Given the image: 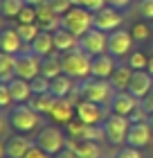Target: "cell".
Masks as SVG:
<instances>
[{
  "label": "cell",
  "instance_id": "1",
  "mask_svg": "<svg viewBox=\"0 0 153 158\" xmlns=\"http://www.w3.org/2000/svg\"><path fill=\"white\" fill-rule=\"evenodd\" d=\"M77 93L81 99H88V102L95 104H101V106H111L113 97H115V90L108 79H97V77H88V79H81L77 86Z\"/></svg>",
  "mask_w": 153,
  "mask_h": 158
},
{
  "label": "cell",
  "instance_id": "2",
  "mask_svg": "<svg viewBox=\"0 0 153 158\" xmlns=\"http://www.w3.org/2000/svg\"><path fill=\"white\" fill-rule=\"evenodd\" d=\"M61 27L68 30L70 34H74L77 39H81L88 30L95 27V14L81 5H74L68 14L61 16Z\"/></svg>",
  "mask_w": 153,
  "mask_h": 158
},
{
  "label": "cell",
  "instance_id": "3",
  "mask_svg": "<svg viewBox=\"0 0 153 158\" xmlns=\"http://www.w3.org/2000/svg\"><path fill=\"white\" fill-rule=\"evenodd\" d=\"M61 66H63V75H68L77 81L90 77V68H92V56H88L81 48L72 50V52L61 54Z\"/></svg>",
  "mask_w": 153,
  "mask_h": 158
},
{
  "label": "cell",
  "instance_id": "4",
  "mask_svg": "<svg viewBox=\"0 0 153 158\" xmlns=\"http://www.w3.org/2000/svg\"><path fill=\"white\" fill-rule=\"evenodd\" d=\"M9 127L16 133H32L41 127V113H36L30 104H14L9 113Z\"/></svg>",
  "mask_w": 153,
  "mask_h": 158
},
{
  "label": "cell",
  "instance_id": "5",
  "mask_svg": "<svg viewBox=\"0 0 153 158\" xmlns=\"http://www.w3.org/2000/svg\"><path fill=\"white\" fill-rule=\"evenodd\" d=\"M65 142H68V135H65V131H61L56 124L43 127L41 131L36 133V145H38L43 152H47L50 156H56L59 152H63Z\"/></svg>",
  "mask_w": 153,
  "mask_h": 158
},
{
  "label": "cell",
  "instance_id": "6",
  "mask_svg": "<svg viewBox=\"0 0 153 158\" xmlns=\"http://www.w3.org/2000/svg\"><path fill=\"white\" fill-rule=\"evenodd\" d=\"M128 129H131V120L126 115L111 113V115L104 120L106 140L111 142V145H124V142H126V135H128Z\"/></svg>",
  "mask_w": 153,
  "mask_h": 158
},
{
  "label": "cell",
  "instance_id": "7",
  "mask_svg": "<svg viewBox=\"0 0 153 158\" xmlns=\"http://www.w3.org/2000/svg\"><path fill=\"white\" fill-rule=\"evenodd\" d=\"M79 48L88 56H99V54L108 52V34L97 30V27H92V30H88L79 39Z\"/></svg>",
  "mask_w": 153,
  "mask_h": 158
},
{
  "label": "cell",
  "instance_id": "8",
  "mask_svg": "<svg viewBox=\"0 0 153 158\" xmlns=\"http://www.w3.org/2000/svg\"><path fill=\"white\" fill-rule=\"evenodd\" d=\"M41 56H36L34 52H20L16 54V63H14V73L20 79L32 81L34 77L41 75Z\"/></svg>",
  "mask_w": 153,
  "mask_h": 158
},
{
  "label": "cell",
  "instance_id": "9",
  "mask_svg": "<svg viewBox=\"0 0 153 158\" xmlns=\"http://www.w3.org/2000/svg\"><path fill=\"white\" fill-rule=\"evenodd\" d=\"M133 36H131L128 30H115L108 34V54H113L115 59H122V56H128L133 52Z\"/></svg>",
  "mask_w": 153,
  "mask_h": 158
},
{
  "label": "cell",
  "instance_id": "10",
  "mask_svg": "<svg viewBox=\"0 0 153 158\" xmlns=\"http://www.w3.org/2000/svg\"><path fill=\"white\" fill-rule=\"evenodd\" d=\"M122 23H124V14H122V9H115V7L106 5L104 9L95 11V27H97V30H101V32H106V34L119 30Z\"/></svg>",
  "mask_w": 153,
  "mask_h": 158
},
{
  "label": "cell",
  "instance_id": "11",
  "mask_svg": "<svg viewBox=\"0 0 153 158\" xmlns=\"http://www.w3.org/2000/svg\"><path fill=\"white\" fill-rule=\"evenodd\" d=\"M77 118L83 124H104L106 115V106L88 102V99H77Z\"/></svg>",
  "mask_w": 153,
  "mask_h": 158
},
{
  "label": "cell",
  "instance_id": "12",
  "mask_svg": "<svg viewBox=\"0 0 153 158\" xmlns=\"http://www.w3.org/2000/svg\"><path fill=\"white\" fill-rule=\"evenodd\" d=\"M77 99L81 97H56L52 111H50V118L56 124H68L70 120L77 118Z\"/></svg>",
  "mask_w": 153,
  "mask_h": 158
},
{
  "label": "cell",
  "instance_id": "13",
  "mask_svg": "<svg viewBox=\"0 0 153 158\" xmlns=\"http://www.w3.org/2000/svg\"><path fill=\"white\" fill-rule=\"evenodd\" d=\"M153 142V129L149 122H135L131 124L128 129V135H126V145L128 147H135V149H144Z\"/></svg>",
  "mask_w": 153,
  "mask_h": 158
},
{
  "label": "cell",
  "instance_id": "14",
  "mask_svg": "<svg viewBox=\"0 0 153 158\" xmlns=\"http://www.w3.org/2000/svg\"><path fill=\"white\" fill-rule=\"evenodd\" d=\"M153 88V77L147 73V70H133V77H131V84H128V93L133 97H137L142 102L144 97L149 95V90Z\"/></svg>",
  "mask_w": 153,
  "mask_h": 158
},
{
  "label": "cell",
  "instance_id": "15",
  "mask_svg": "<svg viewBox=\"0 0 153 158\" xmlns=\"http://www.w3.org/2000/svg\"><path fill=\"white\" fill-rule=\"evenodd\" d=\"M137 106H140V99L133 97L128 90H119V93H115V97H113V102H111V113H117V115H131Z\"/></svg>",
  "mask_w": 153,
  "mask_h": 158
},
{
  "label": "cell",
  "instance_id": "16",
  "mask_svg": "<svg viewBox=\"0 0 153 158\" xmlns=\"http://www.w3.org/2000/svg\"><path fill=\"white\" fill-rule=\"evenodd\" d=\"M117 68V61H115L113 54H99V56H92V68H90V77H97V79H111V75L115 73Z\"/></svg>",
  "mask_w": 153,
  "mask_h": 158
},
{
  "label": "cell",
  "instance_id": "17",
  "mask_svg": "<svg viewBox=\"0 0 153 158\" xmlns=\"http://www.w3.org/2000/svg\"><path fill=\"white\" fill-rule=\"evenodd\" d=\"M36 25H38L43 32H56L61 27V16L54 14V9L45 2V5L36 7Z\"/></svg>",
  "mask_w": 153,
  "mask_h": 158
},
{
  "label": "cell",
  "instance_id": "18",
  "mask_svg": "<svg viewBox=\"0 0 153 158\" xmlns=\"http://www.w3.org/2000/svg\"><path fill=\"white\" fill-rule=\"evenodd\" d=\"M34 142L27 138L25 133H14L5 140V147H7V158H25V154L32 149Z\"/></svg>",
  "mask_w": 153,
  "mask_h": 158
},
{
  "label": "cell",
  "instance_id": "19",
  "mask_svg": "<svg viewBox=\"0 0 153 158\" xmlns=\"http://www.w3.org/2000/svg\"><path fill=\"white\" fill-rule=\"evenodd\" d=\"M65 147L72 149L77 154V158H101L104 152H101V145L99 142H92V140H70L65 142Z\"/></svg>",
  "mask_w": 153,
  "mask_h": 158
},
{
  "label": "cell",
  "instance_id": "20",
  "mask_svg": "<svg viewBox=\"0 0 153 158\" xmlns=\"http://www.w3.org/2000/svg\"><path fill=\"white\" fill-rule=\"evenodd\" d=\"M23 48H25V43L20 41L16 27H2V30H0V50H2V52L16 56V54L23 52Z\"/></svg>",
  "mask_w": 153,
  "mask_h": 158
},
{
  "label": "cell",
  "instance_id": "21",
  "mask_svg": "<svg viewBox=\"0 0 153 158\" xmlns=\"http://www.w3.org/2000/svg\"><path fill=\"white\" fill-rule=\"evenodd\" d=\"M9 93H11L14 104H27L34 95L30 81H27V79H20V77H14L9 81Z\"/></svg>",
  "mask_w": 153,
  "mask_h": 158
},
{
  "label": "cell",
  "instance_id": "22",
  "mask_svg": "<svg viewBox=\"0 0 153 158\" xmlns=\"http://www.w3.org/2000/svg\"><path fill=\"white\" fill-rule=\"evenodd\" d=\"M52 39H54V50L56 52H72V50L79 48V39L74 36V34H70L68 30H63V27H59L56 32H52Z\"/></svg>",
  "mask_w": 153,
  "mask_h": 158
},
{
  "label": "cell",
  "instance_id": "23",
  "mask_svg": "<svg viewBox=\"0 0 153 158\" xmlns=\"http://www.w3.org/2000/svg\"><path fill=\"white\" fill-rule=\"evenodd\" d=\"M30 52H34L36 56H47V54H52L56 52L54 50V39H52V32H38V36H36L32 41V45H30Z\"/></svg>",
  "mask_w": 153,
  "mask_h": 158
},
{
  "label": "cell",
  "instance_id": "24",
  "mask_svg": "<svg viewBox=\"0 0 153 158\" xmlns=\"http://www.w3.org/2000/svg\"><path fill=\"white\" fill-rule=\"evenodd\" d=\"M41 75L52 81L54 77L63 75V66H61V52H52L47 56H43L41 61Z\"/></svg>",
  "mask_w": 153,
  "mask_h": 158
},
{
  "label": "cell",
  "instance_id": "25",
  "mask_svg": "<svg viewBox=\"0 0 153 158\" xmlns=\"http://www.w3.org/2000/svg\"><path fill=\"white\" fill-rule=\"evenodd\" d=\"M50 93L54 97H70V93H77V86H74V79L68 77V75H59L50 81Z\"/></svg>",
  "mask_w": 153,
  "mask_h": 158
},
{
  "label": "cell",
  "instance_id": "26",
  "mask_svg": "<svg viewBox=\"0 0 153 158\" xmlns=\"http://www.w3.org/2000/svg\"><path fill=\"white\" fill-rule=\"evenodd\" d=\"M131 77H133V68L128 66V63H117V68H115V73L111 75V86L115 90H126L128 84H131Z\"/></svg>",
  "mask_w": 153,
  "mask_h": 158
},
{
  "label": "cell",
  "instance_id": "27",
  "mask_svg": "<svg viewBox=\"0 0 153 158\" xmlns=\"http://www.w3.org/2000/svg\"><path fill=\"white\" fill-rule=\"evenodd\" d=\"M54 102H56V97L52 95V93H41V95H32V99L27 104H30L36 113H41V115H50Z\"/></svg>",
  "mask_w": 153,
  "mask_h": 158
},
{
  "label": "cell",
  "instance_id": "28",
  "mask_svg": "<svg viewBox=\"0 0 153 158\" xmlns=\"http://www.w3.org/2000/svg\"><path fill=\"white\" fill-rule=\"evenodd\" d=\"M14 63H16V56L0 50V81L9 84L11 79L16 77V73H14Z\"/></svg>",
  "mask_w": 153,
  "mask_h": 158
},
{
  "label": "cell",
  "instance_id": "29",
  "mask_svg": "<svg viewBox=\"0 0 153 158\" xmlns=\"http://www.w3.org/2000/svg\"><path fill=\"white\" fill-rule=\"evenodd\" d=\"M27 2L25 0H0V16L2 18H18V14L23 11V7Z\"/></svg>",
  "mask_w": 153,
  "mask_h": 158
},
{
  "label": "cell",
  "instance_id": "30",
  "mask_svg": "<svg viewBox=\"0 0 153 158\" xmlns=\"http://www.w3.org/2000/svg\"><path fill=\"white\" fill-rule=\"evenodd\" d=\"M16 32H18V36H20V41L25 43V45H32V41L38 36V32H41V27L38 25H18L16 23Z\"/></svg>",
  "mask_w": 153,
  "mask_h": 158
},
{
  "label": "cell",
  "instance_id": "31",
  "mask_svg": "<svg viewBox=\"0 0 153 158\" xmlns=\"http://www.w3.org/2000/svg\"><path fill=\"white\" fill-rule=\"evenodd\" d=\"M86 127L88 124H83L79 118H74V120H70L68 124H65V135H68L70 140H81L83 133H86Z\"/></svg>",
  "mask_w": 153,
  "mask_h": 158
},
{
  "label": "cell",
  "instance_id": "32",
  "mask_svg": "<svg viewBox=\"0 0 153 158\" xmlns=\"http://www.w3.org/2000/svg\"><path fill=\"white\" fill-rule=\"evenodd\" d=\"M126 63L133 70H147V66H149V54H144L142 50H133V52L128 54V61Z\"/></svg>",
  "mask_w": 153,
  "mask_h": 158
},
{
  "label": "cell",
  "instance_id": "33",
  "mask_svg": "<svg viewBox=\"0 0 153 158\" xmlns=\"http://www.w3.org/2000/svg\"><path fill=\"white\" fill-rule=\"evenodd\" d=\"M131 36H133L135 43H142V41H147L151 36V27L147 23H135L133 27H131Z\"/></svg>",
  "mask_w": 153,
  "mask_h": 158
},
{
  "label": "cell",
  "instance_id": "34",
  "mask_svg": "<svg viewBox=\"0 0 153 158\" xmlns=\"http://www.w3.org/2000/svg\"><path fill=\"white\" fill-rule=\"evenodd\" d=\"M16 23H18V25H34V23H36V7L25 5V7H23V11L18 14Z\"/></svg>",
  "mask_w": 153,
  "mask_h": 158
},
{
  "label": "cell",
  "instance_id": "35",
  "mask_svg": "<svg viewBox=\"0 0 153 158\" xmlns=\"http://www.w3.org/2000/svg\"><path fill=\"white\" fill-rule=\"evenodd\" d=\"M30 86H32V93H34V95H41V93H50V79H45L43 75L34 77L32 81H30Z\"/></svg>",
  "mask_w": 153,
  "mask_h": 158
},
{
  "label": "cell",
  "instance_id": "36",
  "mask_svg": "<svg viewBox=\"0 0 153 158\" xmlns=\"http://www.w3.org/2000/svg\"><path fill=\"white\" fill-rule=\"evenodd\" d=\"M47 5L54 9V14H59V16H63V14H68L72 7H74V2L72 0H47Z\"/></svg>",
  "mask_w": 153,
  "mask_h": 158
},
{
  "label": "cell",
  "instance_id": "37",
  "mask_svg": "<svg viewBox=\"0 0 153 158\" xmlns=\"http://www.w3.org/2000/svg\"><path fill=\"white\" fill-rule=\"evenodd\" d=\"M11 104H14V99H11V93H9V84L0 81V109H7Z\"/></svg>",
  "mask_w": 153,
  "mask_h": 158
},
{
  "label": "cell",
  "instance_id": "38",
  "mask_svg": "<svg viewBox=\"0 0 153 158\" xmlns=\"http://www.w3.org/2000/svg\"><path fill=\"white\" fill-rule=\"evenodd\" d=\"M137 11H140V16L144 20H153V0H140Z\"/></svg>",
  "mask_w": 153,
  "mask_h": 158
},
{
  "label": "cell",
  "instance_id": "39",
  "mask_svg": "<svg viewBox=\"0 0 153 158\" xmlns=\"http://www.w3.org/2000/svg\"><path fill=\"white\" fill-rule=\"evenodd\" d=\"M128 120H131V124H135V122H149V113H147V109L142 106V102H140V106L128 115Z\"/></svg>",
  "mask_w": 153,
  "mask_h": 158
},
{
  "label": "cell",
  "instance_id": "40",
  "mask_svg": "<svg viewBox=\"0 0 153 158\" xmlns=\"http://www.w3.org/2000/svg\"><path fill=\"white\" fill-rule=\"evenodd\" d=\"M115 158H142V152L140 149H135V147H122L119 152H117V156Z\"/></svg>",
  "mask_w": 153,
  "mask_h": 158
},
{
  "label": "cell",
  "instance_id": "41",
  "mask_svg": "<svg viewBox=\"0 0 153 158\" xmlns=\"http://www.w3.org/2000/svg\"><path fill=\"white\" fill-rule=\"evenodd\" d=\"M79 5L86 7V9H90L95 14V11H99V9H104V7H106V0H79Z\"/></svg>",
  "mask_w": 153,
  "mask_h": 158
},
{
  "label": "cell",
  "instance_id": "42",
  "mask_svg": "<svg viewBox=\"0 0 153 158\" xmlns=\"http://www.w3.org/2000/svg\"><path fill=\"white\" fill-rule=\"evenodd\" d=\"M25 158H54V156H50L47 152H43V149H41V147L34 142V145H32V149L25 154Z\"/></svg>",
  "mask_w": 153,
  "mask_h": 158
},
{
  "label": "cell",
  "instance_id": "43",
  "mask_svg": "<svg viewBox=\"0 0 153 158\" xmlns=\"http://www.w3.org/2000/svg\"><path fill=\"white\" fill-rule=\"evenodd\" d=\"M142 106H144V109H147V113H149V115L153 113V88L149 90V95H147V97L142 99Z\"/></svg>",
  "mask_w": 153,
  "mask_h": 158
},
{
  "label": "cell",
  "instance_id": "44",
  "mask_svg": "<svg viewBox=\"0 0 153 158\" xmlns=\"http://www.w3.org/2000/svg\"><path fill=\"white\" fill-rule=\"evenodd\" d=\"M7 127H9V118H5L2 113H0V138L7 133Z\"/></svg>",
  "mask_w": 153,
  "mask_h": 158
},
{
  "label": "cell",
  "instance_id": "45",
  "mask_svg": "<svg viewBox=\"0 0 153 158\" xmlns=\"http://www.w3.org/2000/svg\"><path fill=\"white\" fill-rule=\"evenodd\" d=\"M128 2H131V0H106V5L115 7V9H122V7H126Z\"/></svg>",
  "mask_w": 153,
  "mask_h": 158
},
{
  "label": "cell",
  "instance_id": "46",
  "mask_svg": "<svg viewBox=\"0 0 153 158\" xmlns=\"http://www.w3.org/2000/svg\"><path fill=\"white\" fill-rule=\"evenodd\" d=\"M54 158H77V154L72 152V149H68V147H65L63 152H59V154H56Z\"/></svg>",
  "mask_w": 153,
  "mask_h": 158
},
{
  "label": "cell",
  "instance_id": "47",
  "mask_svg": "<svg viewBox=\"0 0 153 158\" xmlns=\"http://www.w3.org/2000/svg\"><path fill=\"white\" fill-rule=\"evenodd\" d=\"M27 5H32V7H41V5H45L47 0H25Z\"/></svg>",
  "mask_w": 153,
  "mask_h": 158
},
{
  "label": "cell",
  "instance_id": "48",
  "mask_svg": "<svg viewBox=\"0 0 153 158\" xmlns=\"http://www.w3.org/2000/svg\"><path fill=\"white\" fill-rule=\"evenodd\" d=\"M0 158H7V147H5V140H0Z\"/></svg>",
  "mask_w": 153,
  "mask_h": 158
},
{
  "label": "cell",
  "instance_id": "49",
  "mask_svg": "<svg viewBox=\"0 0 153 158\" xmlns=\"http://www.w3.org/2000/svg\"><path fill=\"white\" fill-rule=\"evenodd\" d=\"M147 73H149V75L153 77V54L149 56V66H147Z\"/></svg>",
  "mask_w": 153,
  "mask_h": 158
},
{
  "label": "cell",
  "instance_id": "50",
  "mask_svg": "<svg viewBox=\"0 0 153 158\" xmlns=\"http://www.w3.org/2000/svg\"><path fill=\"white\" fill-rule=\"evenodd\" d=\"M149 124H151V129H153V113L149 115Z\"/></svg>",
  "mask_w": 153,
  "mask_h": 158
},
{
  "label": "cell",
  "instance_id": "51",
  "mask_svg": "<svg viewBox=\"0 0 153 158\" xmlns=\"http://www.w3.org/2000/svg\"><path fill=\"white\" fill-rule=\"evenodd\" d=\"M0 25H2V16H0ZM0 30H2V27H0Z\"/></svg>",
  "mask_w": 153,
  "mask_h": 158
}]
</instances>
